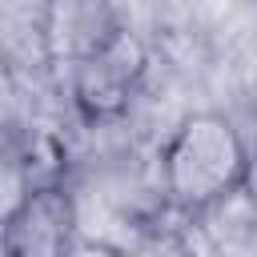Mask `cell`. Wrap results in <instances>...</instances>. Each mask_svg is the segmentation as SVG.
Segmentation results:
<instances>
[{
    "label": "cell",
    "mask_w": 257,
    "mask_h": 257,
    "mask_svg": "<svg viewBox=\"0 0 257 257\" xmlns=\"http://www.w3.org/2000/svg\"><path fill=\"white\" fill-rule=\"evenodd\" d=\"M124 24H128V16L120 12L116 0H56V24H52L56 68L92 52Z\"/></svg>",
    "instance_id": "obj_5"
},
{
    "label": "cell",
    "mask_w": 257,
    "mask_h": 257,
    "mask_svg": "<svg viewBox=\"0 0 257 257\" xmlns=\"http://www.w3.org/2000/svg\"><path fill=\"white\" fill-rule=\"evenodd\" d=\"M68 108L80 124H112L124 120L137 96L153 76V44L141 28L124 24L92 52L56 68Z\"/></svg>",
    "instance_id": "obj_2"
},
{
    "label": "cell",
    "mask_w": 257,
    "mask_h": 257,
    "mask_svg": "<svg viewBox=\"0 0 257 257\" xmlns=\"http://www.w3.org/2000/svg\"><path fill=\"white\" fill-rule=\"evenodd\" d=\"M28 108V80H20L8 64H0V128L20 124Z\"/></svg>",
    "instance_id": "obj_7"
},
{
    "label": "cell",
    "mask_w": 257,
    "mask_h": 257,
    "mask_svg": "<svg viewBox=\"0 0 257 257\" xmlns=\"http://www.w3.org/2000/svg\"><path fill=\"white\" fill-rule=\"evenodd\" d=\"M241 189L257 201V137L249 141V161H245V181H241Z\"/></svg>",
    "instance_id": "obj_9"
},
{
    "label": "cell",
    "mask_w": 257,
    "mask_h": 257,
    "mask_svg": "<svg viewBox=\"0 0 257 257\" xmlns=\"http://www.w3.org/2000/svg\"><path fill=\"white\" fill-rule=\"evenodd\" d=\"M56 0H0V64L20 80L56 72Z\"/></svg>",
    "instance_id": "obj_4"
},
{
    "label": "cell",
    "mask_w": 257,
    "mask_h": 257,
    "mask_svg": "<svg viewBox=\"0 0 257 257\" xmlns=\"http://www.w3.org/2000/svg\"><path fill=\"white\" fill-rule=\"evenodd\" d=\"M245 161H249L245 133L229 112L217 108L181 112L165 133V141L153 149L161 197L181 213H197L209 201L233 193L245 181Z\"/></svg>",
    "instance_id": "obj_1"
},
{
    "label": "cell",
    "mask_w": 257,
    "mask_h": 257,
    "mask_svg": "<svg viewBox=\"0 0 257 257\" xmlns=\"http://www.w3.org/2000/svg\"><path fill=\"white\" fill-rule=\"evenodd\" d=\"M233 92H237V100L245 104V112L257 116V44H253L249 52H241V60H237V68H233Z\"/></svg>",
    "instance_id": "obj_8"
},
{
    "label": "cell",
    "mask_w": 257,
    "mask_h": 257,
    "mask_svg": "<svg viewBox=\"0 0 257 257\" xmlns=\"http://www.w3.org/2000/svg\"><path fill=\"white\" fill-rule=\"evenodd\" d=\"M32 185H36V173H32L24 133H20V124H8V128H0V221L24 201V193Z\"/></svg>",
    "instance_id": "obj_6"
},
{
    "label": "cell",
    "mask_w": 257,
    "mask_h": 257,
    "mask_svg": "<svg viewBox=\"0 0 257 257\" xmlns=\"http://www.w3.org/2000/svg\"><path fill=\"white\" fill-rule=\"evenodd\" d=\"M84 249L80 201L72 181H44L0 221V253L8 257H64Z\"/></svg>",
    "instance_id": "obj_3"
}]
</instances>
